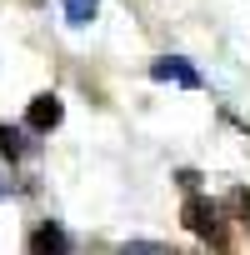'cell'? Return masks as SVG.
Returning a JSON list of instances; mask_svg holds the SVG:
<instances>
[{
	"label": "cell",
	"mask_w": 250,
	"mask_h": 255,
	"mask_svg": "<svg viewBox=\"0 0 250 255\" xmlns=\"http://www.w3.org/2000/svg\"><path fill=\"white\" fill-rule=\"evenodd\" d=\"M0 150H5L10 160H15V155H25V135H20V130H10V125H5V130H0Z\"/></svg>",
	"instance_id": "8992f818"
},
{
	"label": "cell",
	"mask_w": 250,
	"mask_h": 255,
	"mask_svg": "<svg viewBox=\"0 0 250 255\" xmlns=\"http://www.w3.org/2000/svg\"><path fill=\"white\" fill-rule=\"evenodd\" d=\"M30 250H70V240H65L55 225H45V230H35V235H30Z\"/></svg>",
	"instance_id": "5b68a950"
},
{
	"label": "cell",
	"mask_w": 250,
	"mask_h": 255,
	"mask_svg": "<svg viewBox=\"0 0 250 255\" xmlns=\"http://www.w3.org/2000/svg\"><path fill=\"white\" fill-rule=\"evenodd\" d=\"M230 205H235L240 215H250V190H235V195H230Z\"/></svg>",
	"instance_id": "52a82bcc"
},
{
	"label": "cell",
	"mask_w": 250,
	"mask_h": 255,
	"mask_svg": "<svg viewBox=\"0 0 250 255\" xmlns=\"http://www.w3.org/2000/svg\"><path fill=\"white\" fill-rule=\"evenodd\" d=\"M95 10H100V0H65V20L70 25H90Z\"/></svg>",
	"instance_id": "277c9868"
},
{
	"label": "cell",
	"mask_w": 250,
	"mask_h": 255,
	"mask_svg": "<svg viewBox=\"0 0 250 255\" xmlns=\"http://www.w3.org/2000/svg\"><path fill=\"white\" fill-rule=\"evenodd\" d=\"M180 215H185V225H190L195 235H205V240H220V210H215L210 200H200V195H190Z\"/></svg>",
	"instance_id": "6da1fadb"
},
{
	"label": "cell",
	"mask_w": 250,
	"mask_h": 255,
	"mask_svg": "<svg viewBox=\"0 0 250 255\" xmlns=\"http://www.w3.org/2000/svg\"><path fill=\"white\" fill-rule=\"evenodd\" d=\"M60 115H65L60 95H35V100H30V110H25V125L45 135V130H55V125H60Z\"/></svg>",
	"instance_id": "3957f363"
},
{
	"label": "cell",
	"mask_w": 250,
	"mask_h": 255,
	"mask_svg": "<svg viewBox=\"0 0 250 255\" xmlns=\"http://www.w3.org/2000/svg\"><path fill=\"white\" fill-rule=\"evenodd\" d=\"M150 75H155V80H165V85L200 90V70H195L190 60H180V55H165V60H155V65H150Z\"/></svg>",
	"instance_id": "7a4b0ae2"
}]
</instances>
